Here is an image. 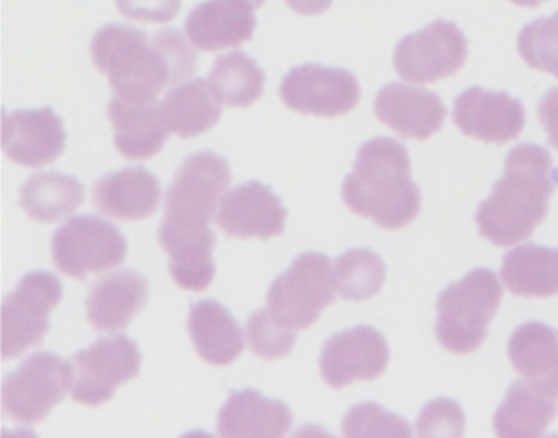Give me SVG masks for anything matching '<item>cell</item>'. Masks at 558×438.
Instances as JSON below:
<instances>
[{
  "label": "cell",
  "mask_w": 558,
  "mask_h": 438,
  "mask_svg": "<svg viewBox=\"0 0 558 438\" xmlns=\"http://www.w3.org/2000/svg\"><path fill=\"white\" fill-rule=\"evenodd\" d=\"M251 3H253L254 9H259L260 5H264V3L267 2V0H250Z\"/></svg>",
  "instance_id": "43"
},
{
  "label": "cell",
  "mask_w": 558,
  "mask_h": 438,
  "mask_svg": "<svg viewBox=\"0 0 558 438\" xmlns=\"http://www.w3.org/2000/svg\"><path fill=\"white\" fill-rule=\"evenodd\" d=\"M280 98L296 113L336 118L357 107L361 85L345 69L303 64L283 77Z\"/></svg>",
  "instance_id": "12"
},
{
  "label": "cell",
  "mask_w": 558,
  "mask_h": 438,
  "mask_svg": "<svg viewBox=\"0 0 558 438\" xmlns=\"http://www.w3.org/2000/svg\"><path fill=\"white\" fill-rule=\"evenodd\" d=\"M187 329L198 356L210 365H230L243 353L244 339L240 323L218 301L195 303L189 314Z\"/></svg>",
  "instance_id": "24"
},
{
  "label": "cell",
  "mask_w": 558,
  "mask_h": 438,
  "mask_svg": "<svg viewBox=\"0 0 558 438\" xmlns=\"http://www.w3.org/2000/svg\"><path fill=\"white\" fill-rule=\"evenodd\" d=\"M142 360L138 343L126 336L97 340L71 358L74 369L71 398L93 407L110 401L120 386L140 375Z\"/></svg>",
  "instance_id": "10"
},
{
  "label": "cell",
  "mask_w": 558,
  "mask_h": 438,
  "mask_svg": "<svg viewBox=\"0 0 558 438\" xmlns=\"http://www.w3.org/2000/svg\"><path fill=\"white\" fill-rule=\"evenodd\" d=\"M149 281L135 268L104 275L86 297L87 319L97 332H119L145 309Z\"/></svg>",
  "instance_id": "18"
},
{
  "label": "cell",
  "mask_w": 558,
  "mask_h": 438,
  "mask_svg": "<svg viewBox=\"0 0 558 438\" xmlns=\"http://www.w3.org/2000/svg\"><path fill=\"white\" fill-rule=\"evenodd\" d=\"M286 3L300 15L313 16L326 12L332 0H286Z\"/></svg>",
  "instance_id": "38"
},
{
  "label": "cell",
  "mask_w": 558,
  "mask_h": 438,
  "mask_svg": "<svg viewBox=\"0 0 558 438\" xmlns=\"http://www.w3.org/2000/svg\"><path fill=\"white\" fill-rule=\"evenodd\" d=\"M2 437L4 438H38V435L35 434L31 428H19V430H8L4 428L2 431Z\"/></svg>",
  "instance_id": "40"
},
{
  "label": "cell",
  "mask_w": 558,
  "mask_h": 438,
  "mask_svg": "<svg viewBox=\"0 0 558 438\" xmlns=\"http://www.w3.org/2000/svg\"><path fill=\"white\" fill-rule=\"evenodd\" d=\"M90 54L120 100L148 104L172 87L168 61L142 29L119 23L102 26L90 41Z\"/></svg>",
  "instance_id": "3"
},
{
  "label": "cell",
  "mask_w": 558,
  "mask_h": 438,
  "mask_svg": "<svg viewBox=\"0 0 558 438\" xmlns=\"http://www.w3.org/2000/svg\"><path fill=\"white\" fill-rule=\"evenodd\" d=\"M287 209L270 186L251 180L228 192L218 208V228L230 238L263 241L286 232Z\"/></svg>",
  "instance_id": "16"
},
{
  "label": "cell",
  "mask_w": 558,
  "mask_h": 438,
  "mask_svg": "<svg viewBox=\"0 0 558 438\" xmlns=\"http://www.w3.org/2000/svg\"><path fill=\"white\" fill-rule=\"evenodd\" d=\"M518 51L529 68L558 78V12L525 25L518 36Z\"/></svg>",
  "instance_id": "32"
},
{
  "label": "cell",
  "mask_w": 558,
  "mask_h": 438,
  "mask_svg": "<svg viewBox=\"0 0 558 438\" xmlns=\"http://www.w3.org/2000/svg\"><path fill=\"white\" fill-rule=\"evenodd\" d=\"M544 438H558V434H550V435H547V437H544Z\"/></svg>",
  "instance_id": "44"
},
{
  "label": "cell",
  "mask_w": 558,
  "mask_h": 438,
  "mask_svg": "<svg viewBox=\"0 0 558 438\" xmlns=\"http://www.w3.org/2000/svg\"><path fill=\"white\" fill-rule=\"evenodd\" d=\"M335 273L342 300L361 303L380 293L387 265L371 248H349L336 258Z\"/></svg>",
  "instance_id": "30"
},
{
  "label": "cell",
  "mask_w": 558,
  "mask_h": 438,
  "mask_svg": "<svg viewBox=\"0 0 558 438\" xmlns=\"http://www.w3.org/2000/svg\"><path fill=\"white\" fill-rule=\"evenodd\" d=\"M293 425L289 405L253 388L233 391L218 412L221 438H286Z\"/></svg>",
  "instance_id": "21"
},
{
  "label": "cell",
  "mask_w": 558,
  "mask_h": 438,
  "mask_svg": "<svg viewBox=\"0 0 558 438\" xmlns=\"http://www.w3.org/2000/svg\"><path fill=\"white\" fill-rule=\"evenodd\" d=\"M469 41L452 22L436 20L426 28L404 36L395 48L398 75L413 84H434L457 74L465 65Z\"/></svg>",
  "instance_id": "11"
},
{
  "label": "cell",
  "mask_w": 558,
  "mask_h": 438,
  "mask_svg": "<svg viewBox=\"0 0 558 438\" xmlns=\"http://www.w3.org/2000/svg\"><path fill=\"white\" fill-rule=\"evenodd\" d=\"M538 120L547 133L548 144L558 150V87H551L537 105Z\"/></svg>",
  "instance_id": "37"
},
{
  "label": "cell",
  "mask_w": 558,
  "mask_h": 438,
  "mask_svg": "<svg viewBox=\"0 0 558 438\" xmlns=\"http://www.w3.org/2000/svg\"><path fill=\"white\" fill-rule=\"evenodd\" d=\"M153 41L165 56L171 68L172 87H179L189 78L194 77L198 69L195 49L189 45L184 33L178 29H161L153 35Z\"/></svg>",
  "instance_id": "35"
},
{
  "label": "cell",
  "mask_w": 558,
  "mask_h": 438,
  "mask_svg": "<svg viewBox=\"0 0 558 438\" xmlns=\"http://www.w3.org/2000/svg\"><path fill=\"white\" fill-rule=\"evenodd\" d=\"M126 252L129 242L122 231L93 215L74 216L51 239L54 267L74 280L119 267Z\"/></svg>",
  "instance_id": "8"
},
{
  "label": "cell",
  "mask_w": 558,
  "mask_h": 438,
  "mask_svg": "<svg viewBox=\"0 0 558 438\" xmlns=\"http://www.w3.org/2000/svg\"><path fill=\"white\" fill-rule=\"evenodd\" d=\"M453 123L460 133L483 143L518 139L525 126L524 105L506 92L465 88L453 100Z\"/></svg>",
  "instance_id": "14"
},
{
  "label": "cell",
  "mask_w": 558,
  "mask_h": 438,
  "mask_svg": "<svg viewBox=\"0 0 558 438\" xmlns=\"http://www.w3.org/2000/svg\"><path fill=\"white\" fill-rule=\"evenodd\" d=\"M107 114L113 124V143L117 150L130 160H148L161 153L169 131L162 120L161 105L130 104L112 98Z\"/></svg>",
  "instance_id": "23"
},
{
  "label": "cell",
  "mask_w": 558,
  "mask_h": 438,
  "mask_svg": "<svg viewBox=\"0 0 558 438\" xmlns=\"http://www.w3.org/2000/svg\"><path fill=\"white\" fill-rule=\"evenodd\" d=\"M208 84L225 107L246 108L263 97L266 74L246 52L231 51L215 61Z\"/></svg>",
  "instance_id": "29"
},
{
  "label": "cell",
  "mask_w": 558,
  "mask_h": 438,
  "mask_svg": "<svg viewBox=\"0 0 558 438\" xmlns=\"http://www.w3.org/2000/svg\"><path fill=\"white\" fill-rule=\"evenodd\" d=\"M512 3L519 7H527V9H537L545 0H511Z\"/></svg>",
  "instance_id": "41"
},
{
  "label": "cell",
  "mask_w": 558,
  "mask_h": 438,
  "mask_svg": "<svg viewBox=\"0 0 558 438\" xmlns=\"http://www.w3.org/2000/svg\"><path fill=\"white\" fill-rule=\"evenodd\" d=\"M390 362V346L380 330L355 326L326 340L319 372L326 385L342 389L355 381L380 378Z\"/></svg>",
  "instance_id": "13"
},
{
  "label": "cell",
  "mask_w": 558,
  "mask_h": 438,
  "mask_svg": "<svg viewBox=\"0 0 558 438\" xmlns=\"http://www.w3.org/2000/svg\"><path fill=\"white\" fill-rule=\"evenodd\" d=\"M502 300V284L489 268H473L440 291L436 301L437 342L447 352L469 355L485 342Z\"/></svg>",
  "instance_id": "4"
},
{
  "label": "cell",
  "mask_w": 558,
  "mask_h": 438,
  "mask_svg": "<svg viewBox=\"0 0 558 438\" xmlns=\"http://www.w3.org/2000/svg\"><path fill=\"white\" fill-rule=\"evenodd\" d=\"M375 114L404 139H429L440 131L447 108L436 92L391 82L374 101Z\"/></svg>",
  "instance_id": "17"
},
{
  "label": "cell",
  "mask_w": 558,
  "mask_h": 438,
  "mask_svg": "<svg viewBox=\"0 0 558 438\" xmlns=\"http://www.w3.org/2000/svg\"><path fill=\"white\" fill-rule=\"evenodd\" d=\"M558 170L550 153L538 144L512 147L505 173L476 209L480 235L496 247H509L534 234L548 215V198L557 188Z\"/></svg>",
  "instance_id": "1"
},
{
  "label": "cell",
  "mask_w": 558,
  "mask_h": 438,
  "mask_svg": "<svg viewBox=\"0 0 558 438\" xmlns=\"http://www.w3.org/2000/svg\"><path fill=\"white\" fill-rule=\"evenodd\" d=\"M342 199L361 218L397 231L421 212V190L411 177L407 146L391 137H374L362 144L354 169L344 179Z\"/></svg>",
  "instance_id": "2"
},
{
  "label": "cell",
  "mask_w": 558,
  "mask_h": 438,
  "mask_svg": "<svg viewBox=\"0 0 558 438\" xmlns=\"http://www.w3.org/2000/svg\"><path fill=\"white\" fill-rule=\"evenodd\" d=\"M2 149L17 166L31 169L50 166L66 149L63 120L50 107L5 113Z\"/></svg>",
  "instance_id": "15"
},
{
  "label": "cell",
  "mask_w": 558,
  "mask_h": 438,
  "mask_svg": "<svg viewBox=\"0 0 558 438\" xmlns=\"http://www.w3.org/2000/svg\"><path fill=\"white\" fill-rule=\"evenodd\" d=\"M501 278L514 296H558V248L534 242L511 248L502 257Z\"/></svg>",
  "instance_id": "26"
},
{
  "label": "cell",
  "mask_w": 558,
  "mask_h": 438,
  "mask_svg": "<svg viewBox=\"0 0 558 438\" xmlns=\"http://www.w3.org/2000/svg\"><path fill=\"white\" fill-rule=\"evenodd\" d=\"M508 358L531 388L558 398V332L548 324L531 320L509 337Z\"/></svg>",
  "instance_id": "22"
},
{
  "label": "cell",
  "mask_w": 558,
  "mask_h": 438,
  "mask_svg": "<svg viewBox=\"0 0 558 438\" xmlns=\"http://www.w3.org/2000/svg\"><path fill=\"white\" fill-rule=\"evenodd\" d=\"M336 273L328 255L303 252L267 291V311L280 326L303 330L336 301Z\"/></svg>",
  "instance_id": "6"
},
{
  "label": "cell",
  "mask_w": 558,
  "mask_h": 438,
  "mask_svg": "<svg viewBox=\"0 0 558 438\" xmlns=\"http://www.w3.org/2000/svg\"><path fill=\"white\" fill-rule=\"evenodd\" d=\"M231 185L227 159L214 150L192 154L179 167L165 202L159 232L204 234Z\"/></svg>",
  "instance_id": "5"
},
{
  "label": "cell",
  "mask_w": 558,
  "mask_h": 438,
  "mask_svg": "<svg viewBox=\"0 0 558 438\" xmlns=\"http://www.w3.org/2000/svg\"><path fill=\"white\" fill-rule=\"evenodd\" d=\"M97 211L117 221L151 218L161 203V183L145 167H125L97 180L93 188Z\"/></svg>",
  "instance_id": "19"
},
{
  "label": "cell",
  "mask_w": 558,
  "mask_h": 438,
  "mask_svg": "<svg viewBox=\"0 0 558 438\" xmlns=\"http://www.w3.org/2000/svg\"><path fill=\"white\" fill-rule=\"evenodd\" d=\"M257 19L250 0H205L185 20V33L202 51L240 48L253 39Z\"/></svg>",
  "instance_id": "20"
},
{
  "label": "cell",
  "mask_w": 558,
  "mask_h": 438,
  "mask_svg": "<svg viewBox=\"0 0 558 438\" xmlns=\"http://www.w3.org/2000/svg\"><path fill=\"white\" fill-rule=\"evenodd\" d=\"M181 438H217V437H214V435L208 434V431H205V430H194V431H187V434L182 435Z\"/></svg>",
  "instance_id": "42"
},
{
  "label": "cell",
  "mask_w": 558,
  "mask_h": 438,
  "mask_svg": "<svg viewBox=\"0 0 558 438\" xmlns=\"http://www.w3.org/2000/svg\"><path fill=\"white\" fill-rule=\"evenodd\" d=\"M292 438H338L331 434V431L326 430L323 425L318 424H305L302 427L296 428L295 434L292 435Z\"/></svg>",
  "instance_id": "39"
},
{
  "label": "cell",
  "mask_w": 558,
  "mask_h": 438,
  "mask_svg": "<svg viewBox=\"0 0 558 438\" xmlns=\"http://www.w3.org/2000/svg\"><path fill=\"white\" fill-rule=\"evenodd\" d=\"M161 114L169 133L191 139L207 133L220 121L221 107L210 84L204 78H194L166 95Z\"/></svg>",
  "instance_id": "27"
},
{
  "label": "cell",
  "mask_w": 558,
  "mask_h": 438,
  "mask_svg": "<svg viewBox=\"0 0 558 438\" xmlns=\"http://www.w3.org/2000/svg\"><path fill=\"white\" fill-rule=\"evenodd\" d=\"M63 301V283L50 271H32L2 304V356L14 360L41 345L50 316Z\"/></svg>",
  "instance_id": "7"
},
{
  "label": "cell",
  "mask_w": 558,
  "mask_h": 438,
  "mask_svg": "<svg viewBox=\"0 0 558 438\" xmlns=\"http://www.w3.org/2000/svg\"><path fill=\"white\" fill-rule=\"evenodd\" d=\"M344 438H413L407 418L377 402H359L345 412L341 424Z\"/></svg>",
  "instance_id": "31"
},
{
  "label": "cell",
  "mask_w": 558,
  "mask_h": 438,
  "mask_svg": "<svg viewBox=\"0 0 558 438\" xmlns=\"http://www.w3.org/2000/svg\"><path fill=\"white\" fill-rule=\"evenodd\" d=\"M86 202V190L76 177L41 172L21 186V206L37 222H58Z\"/></svg>",
  "instance_id": "28"
},
{
  "label": "cell",
  "mask_w": 558,
  "mask_h": 438,
  "mask_svg": "<svg viewBox=\"0 0 558 438\" xmlns=\"http://www.w3.org/2000/svg\"><path fill=\"white\" fill-rule=\"evenodd\" d=\"M246 337L251 352L264 360L283 358L296 343L295 330L280 326L267 309H257L251 314Z\"/></svg>",
  "instance_id": "33"
},
{
  "label": "cell",
  "mask_w": 558,
  "mask_h": 438,
  "mask_svg": "<svg viewBox=\"0 0 558 438\" xmlns=\"http://www.w3.org/2000/svg\"><path fill=\"white\" fill-rule=\"evenodd\" d=\"M465 427L462 405L450 398L426 402L416 418L417 438H462Z\"/></svg>",
  "instance_id": "34"
},
{
  "label": "cell",
  "mask_w": 558,
  "mask_h": 438,
  "mask_svg": "<svg viewBox=\"0 0 558 438\" xmlns=\"http://www.w3.org/2000/svg\"><path fill=\"white\" fill-rule=\"evenodd\" d=\"M125 19L135 22L168 23L179 15L182 0H116Z\"/></svg>",
  "instance_id": "36"
},
{
  "label": "cell",
  "mask_w": 558,
  "mask_h": 438,
  "mask_svg": "<svg viewBox=\"0 0 558 438\" xmlns=\"http://www.w3.org/2000/svg\"><path fill=\"white\" fill-rule=\"evenodd\" d=\"M558 402L524 381H514L506 391L493 417L496 438H541L557 418Z\"/></svg>",
  "instance_id": "25"
},
{
  "label": "cell",
  "mask_w": 558,
  "mask_h": 438,
  "mask_svg": "<svg viewBox=\"0 0 558 438\" xmlns=\"http://www.w3.org/2000/svg\"><path fill=\"white\" fill-rule=\"evenodd\" d=\"M73 366L60 355L37 352L5 376L2 385L4 414L19 424L45 421L70 389Z\"/></svg>",
  "instance_id": "9"
}]
</instances>
